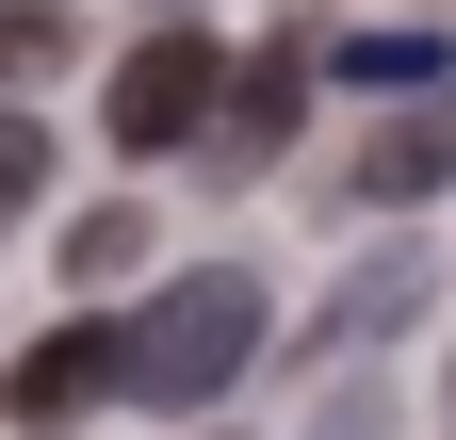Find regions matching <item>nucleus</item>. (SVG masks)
<instances>
[{
    "mask_svg": "<svg viewBox=\"0 0 456 440\" xmlns=\"http://www.w3.org/2000/svg\"><path fill=\"white\" fill-rule=\"evenodd\" d=\"M33 196H49V131L17 115V98H0V229H17V212H33Z\"/></svg>",
    "mask_w": 456,
    "mask_h": 440,
    "instance_id": "obj_9",
    "label": "nucleus"
},
{
    "mask_svg": "<svg viewBox=\"0 0 456 440\" xmlns=\"http://www.w3.org/2000/svg\"><path fill=\"white\" fill-rule=\"evenodd\" d=\"M342 82H375V98L408 82V98H424V82H456V49H440V33H359V49H342Z\"/></svg>",
    "mask_w": 456,
    "mask_h": 440,
    "instance_id": "obj_7",
    "label": "nucleus"
},
{
    "mask_svg": "<svg viewBox=\"0 0 456 440\" xmlns=\"http://www.w3.org/2000/svg\"><path fill=\"white\" fill-rule=\"evenodd\" d=\"M82 408H131V326L66 310L33 359H0V424H82Z\"/></svg>",
    "mask_w": 456,
    "mask_h": 440,
    "instance_id": "obj_3",
    "label": "nucleus"
},
{
    "mask_svg": "<svg viewBox=\"0 0 456 440\" xmlns=\"http://www.w3.org/2000/svg\"><path fill=\"white\" fill-rule=\"evenodd\" d=\"M212 98H228V49H212L196 17H163L147 49H114V82H98V131L131 147V163H163V147H196V131H212Z\"/></svg>",
    "mask_w": 456,
    "mask_h": 440,
    "instance_id": "obj_2",
    "label": "nucleus"
},
{
    "mask_svg": "<svg viewBox=\"0 0 456 440\" xmlns=\"http://www.w3.org/2000/svg\"><path fill=\"white\" fill-rule=\"evenodd\" d=\"M294 115H310V49H261V66L212 98L196 147H212V163H277V147H294Z\"/></svg>",
    "mask_w": 456,
    "mask_h": 440,
    "instance_id": "obj_6",
    "label": "nucleus"
},
{
    "mask_svg": "<svg viewBox=\"0 0 456 440\" xmlns=\"http://www.w3.org/2000/svg\"><path fill=\"white\" fill-rule=\"evenodd\" d=\"M66 66V0H0V82H49Z\"/></svg>",
    "mask_w": 456,
    "mask_h": 440,
    "instance_id": "obj_8",
    "label": "nucleus"
},
{
    "mask_svg": "<svg viewBox=\"0 0 456 440\" xmlns=\"http://www.w3.org/2000/svg\"><path fill=\"white\" fill-rule=\"evenodd\" d=\"M131 245H147L131 212H82V229H66V278H82V294H114V278H131Z\"/></svg>",
    "mask_w": 456,
    "mask_h": 440,
    "instance_id": "obj_10",
    "label": "nucleus"
},
{
    "mask_svg": "<svg viewBox=\"0 0 456 440\" xmlns=\"http://www.w3.org/2000/svg\"><path fill=\"white\" fill-rule=\"evenodd\" d=\"M424 294H440V261L391 229L375 261H342V294L310 310V359H375V343H408V326H424Z\"/></svg>",
    "mask_w": 456,
    "mask_h": 440,
    "instance_id": "obj_4",
    "label": "nucleus"
},
{
    "mask_svg": "<svg viewBox=\"0 0 456 440\" xmlns=\"http://www.w3.org/2000/svg\"><path fill=\"white\" fill-rule=\"evenodd\" d=\"M440 180H456V82H424L408 115H391V131L359 147V196H375V212H424Z\"/></svg>",
    "mask_w": 456,
    "mask_h": 440,
    "instance_id": "obj_5",
    "label": "nucleus"
},
{
    "mask_svg": "<svg viewBox=\"0 0 456 440\" xmlns=\"http://www.w3.org/2000/svg\"><path fill=\"white\" fill-rule=\"evenodd\" d=\"M277 343V294L245 278V261H180L147 310H131V408H228L245 392V359Z\"/></svg>",
    "mask_w": 456,
    "mask_h": 440,
    "instance_id": "obj_1",
    "label": "nucleus"
}]
</instances>
